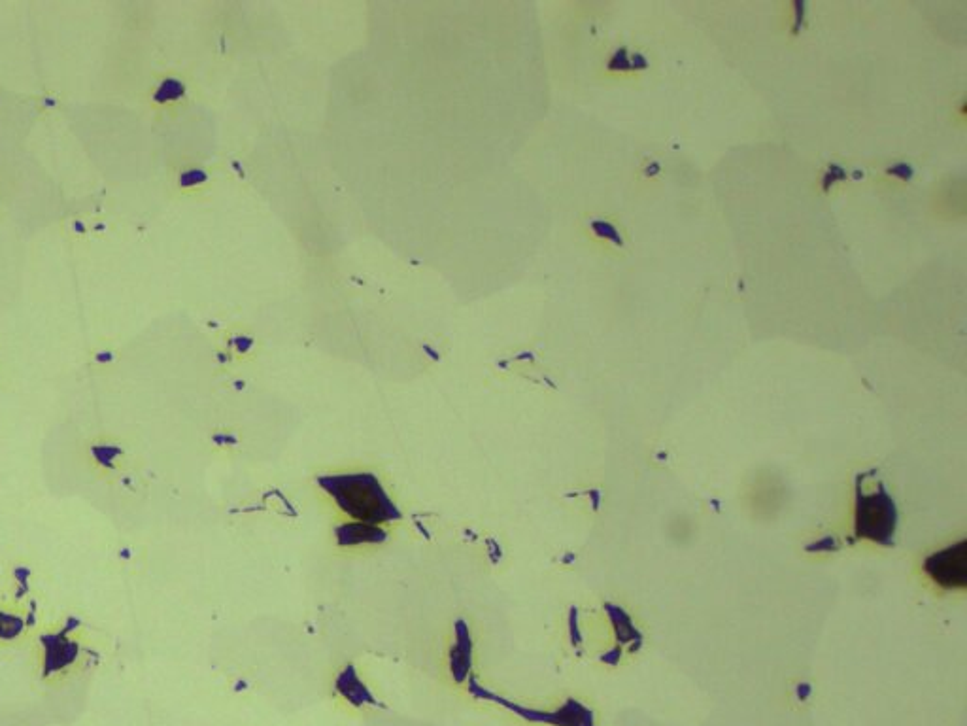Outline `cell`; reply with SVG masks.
<instances>
[{
  "label": "cell",
  "mask_w": 967,
  "mask_h": 726,
  "mask_svg": "<svg viewBox=\"0 0 967 726\" xmlns=\"http://www.w3.org/2000/svg\"><path fill=\"white\" fill-rule=\"evenodd\" d=\"M896 528V509L890 496L884 492L883 486L879 492L864 496L858 492L856 502V534L871 539L875 543L890 545Z\"/></svg>",
  "instance_id": "6da1fadb"
},
{
  "label": "cell",
  "mask_w": 967,
  "mask_h": 726,
  "mask_svg": "<svg viewBox=\"0 0 967 726\" xmlns=\"http://www.w3.org/2000/svg\"><path fill=\"white\" fill-rule=\"evenodd\" d=\"M926 571L943 588H964L967 583V543L949 547L926 560Z\"/></svg>",
  "instance_id": "7a4b0ae2"
},
{
  "label": "cell",
  "mask_w": 967,
  "mask_h": 726,
  "mask_svg": "<svg viewBox=\"0 0 967 726\" xmlns=\"http://www.w3.org/2000/svg\"><path fill=\"white\" fill-rule=\"evenodd\" d=\"M588 225H590V229H592V233H594L597 239L611 242V244L618 246V248L624 246V237H622L620 229L616 227V224H612L611 220H607V218H590Z\"/></svg>",
  "instance_id": "3957f363"
},
{
  "label": "cell",
  "mask_w": 967,
  "mask_h": 726,
  "mask_svg": "<svg viewBox=\"0 0 967 726\" xmlns=\"http://www.w3.org/2000/svg\"><path fill=\"white\" fill-rule=\"evenodd\" d=\"M184 93H186V86H184L180 80H176V78H167V80L161 84V87L157 89L155 99H157L159 103H167V101H176V99L184 97Z\"/></svg>",
  "instance_id": "277c9868"
},
{
  "label": "cell",
  "mask_w": 967,
  "mask_h": 726,
  "mask_svg": "<svg viewBox=\"0 0 967 726\" xmlns=\"http://www.w3.org/2000/svg\"><path fill=\"white\" fill-rule=\"evenodd\" d=\"M607 70L609 72H620V74H626V72H631V63H629V50L626 46H620L612 52L609 61H607Z\"/></svg>",
  "instance_id": "5b68a950"
},
{
  "label": "cell",
  "mask_w": 967,
  "mask_h": 726,
  "mask_svg": "<svg viewBox=\"0 0 967 726\" xmlns=\"http://www.w3.org/2000/svg\"><path fill=\"white\" fill-rule=\"evenodd\" d=\"M206 178H208L206 171L199 169V167H193V169H187V171L182 173V176H180V182H182V186H184V188H191V186H199V184H203V182H206Z\"/></svg>",
  "instance_id": "8992f818"
},
{
  "label": "cell",
  "mask_w": 967,
  "mask_h": 726,
  "mask_svg": "<svg viewBox=\"0 0 967 726\" xmlns=\"http://www.w3.org/2000/svg\"><path fill=\"white\" fill-rule=\"evenodd\" d=\"M886 174L888 176H894V178H900L903 182H909L915 176V171H913V167L909 163H896V165H892V167L886 169Z\"/></svg>",
  "instance_id": "52a82bcc"
},
{
  "label": "cell",
  "mask_w": 967,
  "mask_h": 726,
  "mask_svg": "<svg viewBox=\"0 0 967 726\" xmlns=\"http://www.w3.org/2000/svg\"><path fill=\"white\" fill-rule=\"evenodd\" d=\"M629 63H631V72H643L650 67V61L643 52L629 53Z\"/></svg>",
  "instance_id": "ba28073f"
},
{
  "label": "cell",
  "mask_w": 967,
  "mask_h": 726,
  "mask_svg": "<svg viewBox=\"0 0 967 726\" xmlns=\"http://www.w3.org/2000/svg\"><path fill=\"white\" fill-rule=\"evenodd\" d=\"M794 10H796V18H794L792 33L799 35V31L803 29V21H805V4L803 2H794Z\"/></svg>",
  "instance_id": "9c48e42d"
},
{
  "label": "cell",
  "mask_w": 967,
  "mask_h": 726,
  "mask_svg": "<svg viewBox=\"0 0 967 726\" xmlns=\"http://www.w3.org/2000/svg\"><path fill=\"white\" fill-rule=\"evenodd\" d=\"M660 171H662L660 161H650V163H648V165L645 167V176L646 178H654V176L660 173Z\"/></svg>",
  "instance_id": "30bf717a"
},
{
  "label": "cell",
  "mask_w": 967,
  "mask_h": 726,
  "mask_svg": "<svg viewBox=\"0 0 967 726\" xmlns=\"http://www.w3.org/2000/svg\"><path fill=\"white\" fill-rule=\"evenodd\" d=\"M237 346L240 350H248L252 346V339L248 335H240L237 337Z\"/></svg>",
  "instance_id": "8fae6325"
},
{
  "label": "cell",
  "mask_w": 967,
  "mask_h": 726,
  "mask_svg": "<svg viewBox=\"0 0 967 726\" xmlns=\"http://www.w3.org/2000/svg\"><path fill=\"white\" fill-rule=\"evenodd\" d=\"M852 176H854V180H860V178H864V173L862 171H854Z\"/></svg>",
  "instance_id": "7c38bea8"
}]
</instances>
